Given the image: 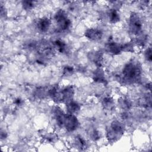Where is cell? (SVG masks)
<instances>
[{
  "label": "cell",
  "instance_id": "obj_1",
  "mask_svg": "<svg viewBox=\"0 0 152 152\" xmlns=\"http://www.w3.org/2000/svg\"><path fill=\"white\" fill-rule=\"evenodd\" d=\"M122 74L126 81H136L140 77L141 74V66L138 63L129 62L124 67Z\"/></svg>",
  "mask_w": 152,
  "mask_h": 152
},
{
  "label": "cell",
  "instance_id": "obj_2",
  "mask_svg": "<svg viewBox=\"0 0 152 152\" xmlns=\"http://www.w3.org/2000/svg\"><path fill=\"white\" fill-rule=\"evenodd\" d=\"M124 131V125L118 121H113L107 131V138L109 141L115 142L123 135Z\"/></svg>",
  "mask_w": 152,
  "mask_h": 152
},
{
  "label": "cell",
  "instance_id": "obj_3",
  "mask_svg": "<svg viewBox=\"0 0 152 152\" xmlns=\"http://www.w3.org/2000/svg\"><path fill=\"white\" fill-rule=\"evenodd\" d=\"M55 21L61 30H68L71 25V22L65 11L63 10H59L54 16Z\"/></svg>",
  "mask_w": 152,
  "mask_h": 152
},
{
  "label": "cell",
  "instance_id": "obj_4",
  "mask_svg": "<svg viewBox=\"0 0 152 152\" xmlns=\"http://www.w3.org/2000/svg\"><path fill=\"white\" fill-rule=\"evenodd\" d=\"M129 28L130 31L135 35H138L141 33L142 21L138 14L132 12L129 18Z\"/></svg>",
  "mask_w": 152,
  "mask_h": 152
},
{
  "label": "cell",
  "instance_id": "obj_5",
  "mask_svg": "<svg viewBox=\"0 0 152 152\" xmlns=\"http://www.w3.org/2000/svg\"><path fill=\"white\" fill-rule=\"evenodd\" d=\"M79 122L74 114L68 113L65 116L64 126L69 132L75 131L78 126Z\"/></svg>",
  "mask_w": 152,
  "mask_h": 152
},
{
  "label": "cell",
  "instance_id": "obj_6",
  "mask_svg": "<svg viewBox=\"0 0 152 152\" xmlns=\"http://www.w3.org/2000/svg\"><path fill=\"white\" fill-rule=\"evenodd\" d=\"M74 94V89L72 86H68L65 87L60 91V100L61 101L68 102L72 100Z\"/></svg>",
  "mask_w": 152,
  "mask_h": 152
},
{
  "label": "cell",
  "instance_id": "obj_7",
  "mask_svg": "<svg viewBox=\"0 0 152 152\" xmlns=\"http://www.w3.org/2000/svg\"><path fill=\"white\" fill-rule=\"evenodd\" d=\"M85 36L93 41H98L100 40L103 36L102 31L98 28H88L84 33Z\"/></svg>",
  "mask_w": 152,
  "mask_h": 152
},
{
  "label": "cell",
  "instance_id": "obj_8",
  "mask_svg": "<svg viewBox=\"0 0 152 152\" xmlns=\"http://www.w3.org/2000/svg\"><path fill=\"white\" fill-rule=\"evenodd\" d=\"M53 116L56 124L60 127L64 126L66 114L64 113L63 110L58 107H55L53 110Z\"/></svg>",
  "mask_w": 152,
  "mask_h": 152
},
{
  "label": "cell",
  "instance_id": "obj_9",
  "mask_svg": "<svg viewBox=\"0 0 152 152\" xmlns=\"http://www.w3.org/2000/svg\"><path fill=\"white\" fill-rule=\"evenodd\" d=\"M107 50L112 55H119L122 52V45H120L112 40H109L106 45Z\"/></svg>",
  "mask_w": 152,
  "mask_h": 152
},
{
  "label": "cell",
  "instance_id": "obj_10",
  "mask_svg": "<svg viewBox=\"0 0 152 152\" xmlns=\"http://www.w3.org/2000/svg\"><path fill=\"white\" fill-rule=\"evenodd\" d=\"M88 58L93 62L98 67H100L103 61V53L99 50L93 51L89 53Z\"/></svg>",
  "mask_w": 152,
  "mask_h": 152
},
{
  "label": "cell",
  "instance_id": "obj_11",
  "mask_svg": "<svg viewBox=\"0 0 152 152\" xmlns=\"http://www.w3.org/2000/svg\"><path fill=\"white\" fill-rule=\"evenodd\" d=\"M51 21L47 17H42L40 18L37 23V27L38 30L42 32H47L50 28Z\"/></svg>",
  "mask_w": 152,
  "mask_h": 152
},
{
  "label": "cell",
  "instance_id": "obj_12",
  "mask_svg": "<svg viewBox=\"0 0 152 152\" xmlns=\"http://www.w3.org/2000/svg\"><path fill=\"white\" fill-rule=\"evenodd\" d=\"M93 80L98 83L105 84L106 82L103 70L100 68H97L93 73Z\"/></svg>",
  "mask_w": 152,
  "mask_h": 152
},
{
  "label": "cell",
  "instance_id": "obj_13",
  "mask_svg": "<svg viewBox=\"0 0 152 152\" xmlns=\"http://www.w3.org/2000/svg\"><path fill=\"white\" fill-rule=\"evenodd\" d=\"M66 109L68 113L75 114L80 109V105L77 102L71 100L66 103Z\"/></svg>",
  "mask_w": 152,
  "mask_h": 152
},
{
  "label": "cell",
  "instance_id": "obj_14",
  "mask_svg": "<svg viewBox=\"0 0 152 152\" xmlns=\"http://www.w3.org/2000/svg\"><path fill=\"white\" fill-rule=\"evenodd\" d=\"M107 15H108L109 21L110 23L115 24V23H116L117 22H118L119 21L120 17H119V15L118 12L117 10L112 8L107 12Z\"/></svg>",
  "mask_w": 152,
  "mask_h": 152
},
{
  "label": "cell",
  "instance_id": "obj_15",
  "mask_svg": "<svg viewBox=\"0 0 152 152\" xmlns=\"http://www.w3.org/2000/svg\"><path fill=\"white\" fill-rule=\"evenodd\" d=\"M102 105L103 107L107 110H111L114 107L115 102L110 97H106L102 100Z\"/></svg>",
  "mask_w": 152,
  "mask_h": 152
},
{
  "label": "cell",
  "instance_id": "obj_16",
  "mask_svg": "<svg viewBox=\"0 0 152 152\" xmlns=\"http://www.w3.org/2000/svg\"><path fill=\"white\" fill-rule=\"evenodd\" d=\"M55 47L57 48L58 50L61 53H65L67 51V45L66 43L61 40H56L54 42Z\"/></svg>",
  "mask_w": 152,
  "mask_h": 152
},
{
  "label": "cell",
  "instance_id": "obj_17",
  "mask_svg": "<svg viewBox=\"0 0 152 152\" xmlns=\"http://www.w3.org/2000/svg\"><path fill=\"white\" fill-rule=\"evenodd\" d=\"M118 104L123 109H129L131 106V102L127 98L120 99L118 100Z\"/></svg>",
  "mask_w": 152,
  "mask_h": 152
},
{
  "label": "cell",
  "instance_id": "obj_18",
  "mask_svg": "<svg viewBox=\"0 0 152 152\" xmlns=\"http://www.w3.org/2000/svg\"><path fill=\"white\" fill-rule=\"evenodd\" d=\"M34 94L35 96L37 98L42 99L44 98L46 95H48V90L45 87H39L36 90Z\"/></svg>",
  "mask_w": 152,
  "mask_h": 152
},
{
  "label": "cell",
  "instance_id": "obj_19",
  "mask_svg": "<svg viewBox=\"0 0 152 152\" xmlns=\"http://www.w3.org/2000/svg\"><path fill=\"white\" fill-rule=\"evenodd\" d=\"M122 50L124 52H132L134 51V45L132 42H127L122 45Z\"/></svg>",
  "mask_w": 152,
  "mask_h": 152
},
{
  "label": "cell",
  "instance_id": "obj_20",
  "mask_svg": "<svg viewBox=\"0 0 152 152\" xmlns=\"http://www.w3.org/2000/svg\"><path fill=\"white\" fill-rule=\"evenodd\" d=\"M23 8L25 10H31L34 8V3L33 1H24L22 2Z\"/></svg>",
  "mask_w": 152,
  "mask_h": 152
},
{
  "label": "cell",
  "instance_id": "obj_21",
  "mask_svg": "<svg viewBox=\"0 0 152 152\" xmlns=\"http://www.w3.org/2000/svg\"><path fill=\"white\" fill-rule=\"evenodd\" d=\"M74 69L72 66L66 65L63 69V75L65 77H68L74 73Z\"/></svg>",
  "mask_w": 152,
  "mask_h": 152
},
{
  "label": "cell",
  "instance_id": "obj_22",
  "mask_svg": "<svg viewBox=\"0 0 152 152\" xmlns=\"http://www.w3.org/2000/svg\"><path fill=\"white\" fill-rule=\"evenodd\" d=\"M75 144L80 148H84L86 146V141L80 136H78L75 138Z\"/></svg>",
  "mask_w": 152,
  "mask_h": 152
},
{
  "label": "cell",
  "instance_id": "obj_23",
  "mask_svg": "<svg viewBox=\"0 0 152 152\" xmlns=\"http://www.w3.org/2000/svg\"><path fill=\"white\" fill-rule=\"evenodd\" d=\"M144 56L145 59H147V61L151 62V59H152V56H151V48H148L146 49V50L145 51V53H144Z\"/></svg>",
  "mask_w": 152,
  "mask_h": 152
},
{
  "label": "cell",
  "instance_id": "obj_24",
  "mask_svg": "<svg viewBox=\"0 0 152 152\" xmlns=\"http://www.w3.org/2000/svg\"><path fill=\"white\" fill-rule=\"evenodd\" d=\"M91 137L94 140H97L99 138V132L96 130H93L91 132Z\"/></svg>",
  "mask_w": 152,
  "mask_h": 152
},
{
  "label": "cell",
  "instance_id": "obj_25",
  "mask_svg": "<svg viewBox=\"0 0 152 152\" xmlns=\"http://www.w3.org/2000/svg\"><path fill=\"white\" fill-rule=\"evenodd\" d=\"M15 103L17 105H20V104H21L22 103V100H21V99H19V98L15 100Z\"/></svg>",
  "mask_w": 152,
  "mask_h": 152
}]
</instances>
